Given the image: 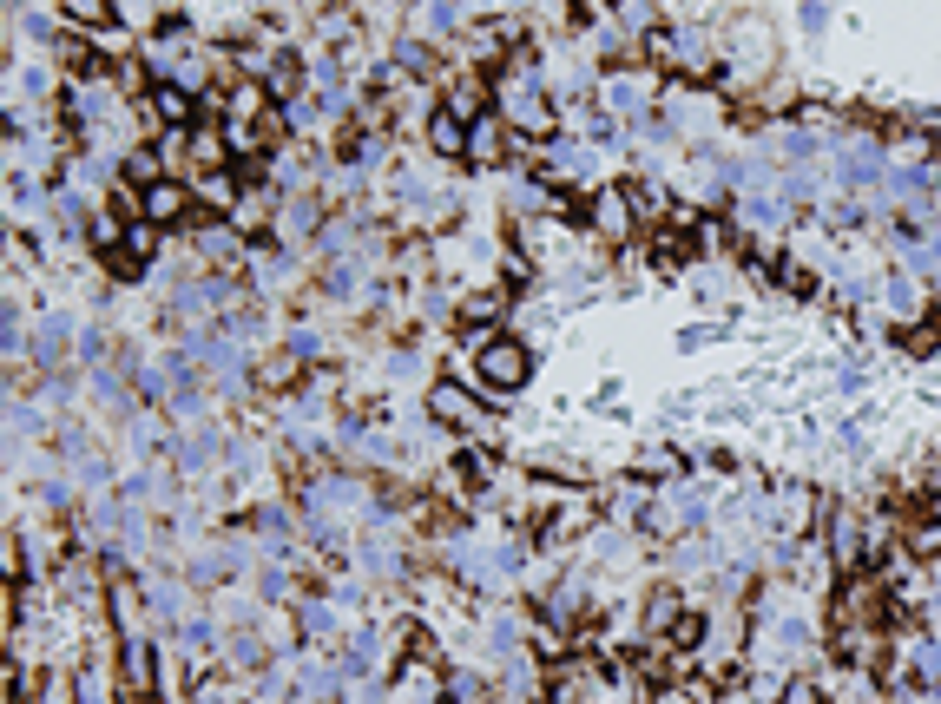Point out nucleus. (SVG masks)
<instances>
[{
  "instance_id": "f257e3e1",
  "label": "nucleus",
  "mask_w": 941,
  "mask_h": 704,
  "mask_svg": "<svg viewBox=\"0 0 941 704\" xmlns=\"http://www.w3.org/2000/svg\"><path fill=\"white\" fill-rule=\"evenodd\" d=\"M481 376L494 382V389H520V382H527V349L520 343H487L481 349Z\"/></svg>"
},
{
  "instance_id": "f03ea898",
  "label": "nucleus",
  "mask_w": 941,
  "mask_h": 704,
  "mask_svg": "<svg viewBox=\"0 0 941 704\" xmlns=\"http://www.w3.org/2000/svg\"><path fill=\"white\" fill-rule=\"evenodd\" d=\"M428 408H435V415H441V422H455V428H481V408H474V402H468V395H461V389H455V382H441V389H435V395H428Z\"/></svg>"
},
{
  "instance_id": "7ed1b4c3",
  "label": "nucleus",
  "mask_w": 941,
  "mask_h": 704,
  "mask_svg": "<svg viewBox=\"0 0 941 704\" xmlns=\"http://www.w3.org/2000/svg\"><path fill=\"white\" fill-rule=\"evenodd\" d=\"M139 204H145V218H152V224H172L178 211H185V191H178V185H145Z\"/></svg>"
},
{
  "instance_id": "20e7f679",
  "label": "nucleus",
  "mask_w": 941,
  "mask_h": 704,
  "mask_svg": "<svg viewBox=\"0 0 941 704\" xmlns=\"http://www.w3.org/2000/svg\"><path fill=\"white\" fill-rule=\"evenodd\" d=\"M428 139H435V152H448V158H455V152H468V132H461V112H441Z\"/></svg>"
},
{
  "instance_id": "39448f33",
  "label": "nucleus",
  "mask_w": 941,
  "mask_h": 704,
  "mask_svg": "<svg viewBox=\"0 0 941 704\" xmlns=\"http://www.w3.org/2000/svg\"><path fill=\"white\" fill-rule=\"evenodd\" d=\"M60 349H66V316H47L40 323V362H60Z\"/></svg>"
},
{
  "instance_id": "423d86ee",
  "label": "nucleus",
  "mask_w": 941,
  "mask_h": 704,
  "mask_svg": "<svg viewBox=\"0 0 941 704\" xmlns=\"http://www.w3.org/2000/svg\"><path fill=\"white\" fill-rule=\"evenodd\" d=\"M112 612H119V632H139V593L132 586H112Z\"/></svg>"
},
{
  "instance_id": "0eeeda50",
  "label": "nucleus",
  "mask_w": 941,
  "mask_h": 704,
  "mask_svg": "<svg viewBox=\"0 0 941 704\" xmlns=\"http://www.w3.org/2000/svg\"><path fill=\"white\" fill-rule=\"evenodd\" d=\"M191 152H198V165H224V139H218V132H198Z\"/></svg>"
},
{
  "instance_id": "6e6552de",
  "label": "nucleus",
  "mask_w": 941,
  "mask_h": 704,
  "mask_svg": "<svg viewBox=\"0 0 941 704\" xmlns=\"http://www.w3.org/2000/svg\"><path fill=\"white\" fill-rule=\"evenodd\" d=\"M158 112H165V119H185V93H178V86H158Z\"/></svg>"
},
{
  "instance_id": "1a4fd4ad",
  "label": "nucleus",
  "mask_w": 941,
  "mask_h": 704,
  "mask_svg": "<svg viewBox=\"0 0 941 704\" xmlns=\"http://www.w3.org/2000/svg\"><path fill=\"white\" fill-rule=\"evenodd\" d=\"M310 224H316V204L297 198V204H290V231H310Z\"/></svg>"
},
{
  "instance_id": "9d476101",
  "label": "nucleus",
  "mask_w": 941,
  "mask_h": 704,
  "mask_svg": "<svg viewBox=\"0 0 941 704\" xmlns=\"http://www.w3.org/2000/svg\"><path fill=\"white\" fill-rule=\"evenodd\" d=\"M66 7H73L79 20H99V14H106V0H66Z\"/></svg>"
}]
</instances>
